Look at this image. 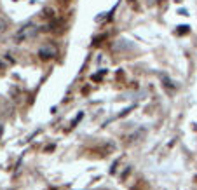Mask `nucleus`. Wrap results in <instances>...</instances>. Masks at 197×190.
<instances>
[{"mask_svg": "<svg viewBox=\"0 0 197 190\" xmlns=\"http://www.w3.org/2000/svg\"><path fill=\"white\" fill-rule=\"evenodd\" d=\"M56 47L54 45H51V44H47V45H44V47H40L39 49V56L42 59H51V58L56 56Z\"/></svg>", "mask_w": 197, "mask_h": 190, "instance_id": "f257e3e1", "label": "nucleus"}, {"mask_svg": "<svg viewBox=\"0 0 197 190\" xmlns=\"http://www.w3.org/2000/svg\"><path fill=\"white\" fill-rule=\"evenodd\" d=\"M42 16H44V18H52V16H54V9H51V7H45V9H44V12H42Z\"/></svg>", "mask_w": 197, "mask_h": 190, "instance_id": "f03ea898", "label": "nucleus"}, {"mask_svg": "<svg viewBox=\"0 0 197 190\" xmlns=\"http://www.w3.org/2000/svg\"><path fill=\"white\" fill-rule=\"evenodd\" d=\"M143 133H145V129H138V131H136V133H134V134H131V136H127V141H134V140L138 138L139 134H143Z\"/></svg>", "mask_w": 197, "mask_h": 190, "instance_id": "7ed1b4c3", "label": "nucleus"}, {"mask_svg": "<svg viewBox=\"0 0 197 190\" xmlns=\"http://www.w3.org/2000/svg\"><path fill=\"white\" fill-rule=\"evenodd\" d=\"M160 78H162V82H164V86H169V87H173V84H171V80H169L168 77L164 75V73H160Z\"/></svg>", "mask_w": 197, "mask_h": 190, "instance_id": "20e7f679", "label": "nucleus"}, {"mask_svg": "<svg viewBox=\"0 0 197 190\" xmlns=\"http://www.w3.org/2000/svg\"><path fill=\"white\" fill-rule=\"evenodd\" d=\"M0 32H5V23H0Z\"/></svg>", "mask_w": 197, "mask_h": 190, "instance_id": "39448f33", "label": "nucleus"}, {"mask_svg": "<svg viewBox=\"0 0 197 190\" xmlns=\"http://www.w3.org/2000/svg\"><path fill=\"white\" fill-rule=\"evenodd\" d=\"M5 59H7V61H11V63H12V61H14V59H12V58H11V54H5Z\"/></svg>", "mask_w": 197, "mask_h": 190, "instance_id": "423d86ee", "label": "nucleus"}, {"mask_svg": "<svg viewBox=\"0 0 197 190\" xmlns=\"http://www.w3.org/2000/svg\"><path fill=\"white\" fill-rule=\"evenodd\" d=\"M2 70H5V65H4V63L0 61V72H2Z\"/></svg>", "mask_w": 197, "mask_h": 190, "instance_id": "0eeeda50", "label": "nucleus"}, {"mask_svg": "<svg viewBox=\"0 0 197 190\" xmlns=\"http://www.w3.org/2000/svg\"><path fill=\"white\" fill-rule=\"evenodd\" d=\"M2 134H4V126L0 124V138H2Z\"/></svg>", "mask_w": 197, "mask_h": 190, "instance_id": "6e6552de", "label": "nucleus"}]
</instances>
